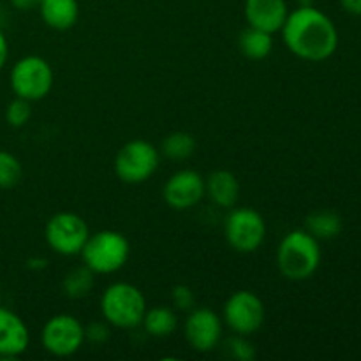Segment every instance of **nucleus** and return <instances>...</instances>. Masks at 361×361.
<instances>
[{"instance_id": "nucleus-29", "label": "nucleus", "mask_w": 361, "mask_h": 361, "mask_svg": "<svg viewBox=\"0 0 361 361\" xmlns=\"http://www.w3.org/2000/svg\"><path fill=\"white\" fill-rule=\"evenodd\" d=\"M11 4H13L16 9L28 11V9H34V7H39L41 0H11Z\"/></svg>"}, {"instance_id": "nucleus-26", "label": "nucleus", "mask_w": 361, "mask_h": 361, "mask_svg": "<svg viewBox=\"0 0 361 361\" xmlns=\"http://www.w3.org/2000/svg\"><path fill=\"white\" fill-rule=\"evenodd\" d=\"M109 324L108 323H90L85 326V341L92 344H104L109 338Z\"/></svg>"}, {"instance_id": "nucleus-24", "label": "nucleus", "mask_w": 361, "mask_h": 361, "mask_svg": "<svg viewBox=\"0 0 361 361\" xmlns=\"http://www.w3.org/2000/svg\"><path fill=\"white\" fill-rule=\"evenodd\" d=\"M228 348H229V351H231V356L235 360L250 361V360H254V356H256V353H254V345L250 344V342H247L243 335H236V337L229 338Z\"/></svg>"}, {"instance_id": "nucleus-9", "label": "nucleus", "mask_w": 361, "mask_h": 361, "mask_svg": "<svg viewBox=\"0 0 361 361\" xmlns=\"http://www.w3.org/2000/svg\"><path fill=\"white\" fill-rule=\"evenodd\" d=\"M42 348L56 358L73 356L85 344V326L71 314H56L42 326Z\"/></svg>"}, {"instance_id": "nucleus-12", "label": "nucleus", "mask_w": 361, "mask_h": 361, "mask_svg": "<svg viewBox=\"0 0 361 361\" xmlns=\"http://www.w3.org/2000/svg\"><path fill=\"white\" fill-rule=\"evenodd\" d=\"M185 341L197 353H208L219 345L222 338V321L210 309H194L185 319Z\"/></svg>"}, {"instance_id": "nucleus-6", "label": "nucleus", "mask_w": 361, "mask_h": 361, "mask_svg": "<svg viewBox=\"0 0 361 361\" xmlns=\"http://www.w3.org/2000/svg\"><path fill=\"white\" fill-rule=\"evenodd\" d=\"M161 154L145 140H133L123 145L115 157V173L123 183H143L157 171Z\"/></svg>"}, {"instance_id": "nucleus-5", "label": "nucleus", "mask_w": 361, "mask_h": 361, "mask_svg": "<svg viewBox=\"0 0 361 361\" xmlns=\"http://www.w3.org/2000/svg\"><path fill=\"white\" fill-rule=\"evenodd\" d=\"M11 88L14 95L27 101H41L53 88V69L48 60L28 55L18 60L11 71Z\"/></svg>"}, {"instance_id": "nucleus-23", "label": "nucleus", "mask_w": 361, "mask_h": 361, "mask_svg": "<svg viewBox=\"0 0 361 361\" xmlns=\"http://www.w3.org/2000/svg\"><path fill=\"white\" fill-rule=\"evenodd\" d=\"M32 116V108L30 101L27 99L16 97L14 101H11L6 108V122L11 127H23L25 123L30 120Z\"/></svg>"}, {"instance_id": "nucleus-13", "label": "nucleus", "mask_w": 361, "mask_h": 361, "mask_svg": "<svg viewBox=\"0 0 361 361\" xmlns=\"http://www.w3.org/2000/svg\"><path fill=\"white\" fill-rule=\"evenodd\" d=\"M243 14L250 27L274 35L282 30L289 11L286 0H245Z\"/></svg>"}, {"instance_id": "nucleus-30", "label": "nucleus", "mask_w": 361, "mask_h": 361, "mask_svg": "<svg viewBox=\"0 0 361 361\" xmlns=\"http://www.w3.org/2000/svg\"><path fill=\"white\" fill-rule=\"evenodd\" d=\"M0 298H2V286H0Z\"/></svg>"}, {"instance_id": "nucleus-28", "label": "nucleus", "mask_w": 361, "mask_h": 361, "mask_svg": "<svg viewBox=\"0 0 361 361\" xmlns=\"http://www.w3.org/2000/svg\"><path fill=\"white\" fill-rule=\"evenodd\" d=\"M7 55H9V44H7V39L4 35V32L0 30V71L6 66Z\"/></svg>"}, {"instance_id": "nucleus-2", "label": "nucleus", "mask_w": 361, "mask_h": 361, "mask_svg": "<svg viewBox=\"0 0 361 361\" xmlns=\"http://www.w3.org/2000/svg\"><path fill=\"white\" fill-rule=\"evenodd\" d=\"M321 264L319 240L307 229H295L282 238L277 249L279 271L289 281H307Z\"/></svg>"}, {"instance_id": "nucleus-10", "label": "nucleus", "mask_w": 361, "mask_h": 361, "mask_svg": "<svg viewBox=\"0 0 361 361\" xmlns=\"http://www.w3.org/2000/svg\"><path fill=\"white\" fill-rule=\"evenodd\" d=\"M264 316L267 310L263 300L247 289L235 291L224 303V323L236 335L249 337L256 334L263 326Z\"/></svg>"}, {"instance_id": "nucleus-16", "label": "nucleus", "mask_w": 361, "mask_h": 361, "mask_svg": "<svg viewBox=\"0 0 361 361\" xmlns=\"http://www.w3.org/2000/svg\"><path fill=\"white\" fill-rule=\"evenodd\" d=\"M39 13L53 30H69L80 18V4L78 0H41Z\"/></svg>"}, {"instance_id": "nucleus-4", "label": "nucleus", "mask_w": 361, "mask_h": 361, "mask_svg": "<svg viewBox=\"0 0 361 361\" xmlns=\"http://www.w3.org/2000/svg\"><path fill=\"white\" fill-rule=\"evenodd\" d=\"M130 254L129 240L118 231L102 229L88 236L81 257L95 275L115 274L127 263Z\"/></svg>"}, {"instance_id": "nucleus-21", "label": "nucleus", "mask_w": 361, "mask_h": 361, "mask_svg": "<svg viewBox=\"0 0 361 361\" xmlns=\"http://www.w3.org/2000/svg\"><path fill=\"white\" fill-rule=\"evenodd\" d=\"M161 150L171 161H185L196 152V140L192 134L183 133V130L171 133L162 141Z\"/></svg>"}, {"instance_id": "nucleus-7", "label": "nucleus", "mask_w": 361, "mask_h": 361, "mask_svg": "<svg viewBox=\"0 0 361 361\" xmlns=\"http://www.w3.org/2000/svg\"><path fill=\"white\" fill-rule=\"evenodd\" d=\"M226 240L236 252L250 254L261 247L267 236V222L252 208H233L224 224Z\"/></svg>"}, {"instance_id": "nucleus-20", "label": "nucleus", "mask_w": 361, "mask_h": 361, "mask_svg": "<svg viewBox=\"0 0 361 361\" xmlns=\"http://www.w3.org/2000/svg\"><path fill=\"white\" fill-rule=\"evenodd\" d=\"M95 284V274L83 264V267H76L69 271V274L63 277L62 289L66 293V296L73 300L85 298L92 293Z\"/></svg>"}, {"instance_id": "nucleus-18", "label": "nucleus", "mask_w": 361, "mask_h": 361, "mask_svg": "<svg viewBox=\"0 0 361 361\" xmlns=\"http://www.w3.org/2000/svg\"><path fill=\"white\" fill-rule=\"evenodd\" d=\"M238 48L243 56L250 60H263L274 49V37L268 32L259 30V28L247 27L240 32Z\"/></svg>"}, {"instance_id": "nucleus-15", "label": "nucleus", "mask_w": 361, "mask_h": 361, "mask_svg": "<svg viewBox=\"0 0 361 361\" xmlns=\"http://www.w3.org/2000/svg\"><path fill=\"white\" fill-rule=\"evenodd\" d=\"M208 197L221 208H233L240 197V182L228 169H217L204 180Z\"/></svg>"}, {"instance_id": "nucleus-8", "label": "nucleus", "mask_w": 361, "mask_h": 361, "mask_svg": "<svg viewBox=\"0 0 361 361\" xmlns=\"http://www.w3.org/2000/svg\"><path fill=\"white\" fill-rule=\"evenodd\" d=\"M46 243L60 256H78L83 250L90 231L83 217L73 212H60L46 224Z\"/></svg>"}, {"instance_id": "nucleus-14", "label": "nucleus", "mask_w": 361, "mask_h": 361, "mask_svg": "<svg viewBox=\"0 0 361 361\" xmlns=\"http://www.w3.org/2000/svg\"><path fill=\"white\" fill-rule=\"evenodd\" d=\"M30 344L25 321L13 310L0 307V358H18Z\"/></svg>"}, {"instance_id": "nucleus-1", "label": "nucleus", "mask_w": 361, "mask_h": 361, "mask_svg": "<svg viewBox=\"0 0 361 361\" xmlns=\"http://www.w3.org/2000/svg\"><path fill=\"white\" fill-rule=\"evenodd\" d=\"M281 32L288 49L298 59L323 62L337 51V27L314 6H300L289 13Z\"/></svg>"}, {"instance_id": "nucleus-22", "label": "nucleus", "mask_w": 361, "mask_h": 361, "mask_svg": "<svg viewBox=\"0 0 361 361\" xmlns=\"http://www.w3.org/2000/svg\"><path fill=\"white\" fill-rule=\"evenodd\" d=\"M23 168L16 155L0 150V189H13L21 182Z\"/></svg>"}, {"instance_id": "nucleus-19", "label": "nucleus", "mask_w": 361, "mask_h": 361, "mask_svg": "<svg viewBox=\"0 0 361 361\" xmlns=\"http://www.w3.org/2000/svg\"><path fill=\"white\" fill-rule=\"evenodd\" d=\"M305 229L317 240H331L341 235L342 217L337 212L317 210L305 219Z\"/></svg>"}, {"instance_id": "nucleus-11", "label": "nucleus", "mask_w": 361, "mask_h": 361, "mask_svg": "<svg viewBox=\"0 0 361 361\" xmlns=\"http://www.w3.org/2000/svg\"><path fill=\"white\" fill-rule=\"evenodd\" d=\"M207 187L204 178L194 169L173 173L162 189V197L173 210H189L203 200Z\"/></svg>"}, {"instance_id": "nucleus-27", "label": "nucleus", "mask_w": 361, "mask_h": 361, "mask_svg": "<svg viewBox=\"0 0 361 361\" xmlns=\"http://www.w3.org/2000/svg\"><path fill=\"white\" fill-rule=\"evenodd\" d=\"M341 4L345 13L361 16V0H341Z\"/></svg>"}, {"instance_id": "nucleus-3", "label": "nucleus", "mask_w": 361, "mask_h": 361, "mask_svg": "<svg viewBox=\"0 0 361 361\" xmlns=\"http://www.w3.org/2000/svg\"><path fill=\"white\" fill-rule=\"evenodd\" d=\"M147 300L136 286L129 282H115L108 286L101 296V314L109 326L133 330L141 326Z\"/></svg>"}, {"instance_id": "nucleus-17", "label": "nucleus", "mask_w": 361, "mask_h": 361, "mask_svg": "<svg viewBox=\"0 0 361 361\" xmlns=\"http://www.w3.org/2000/svg\"><path fill=\"white\" fill-rule=\"evenodd\" d=\"M141 326L145 328V331L150 337L164 338L175 334L176 326H178V317H176L175 310L169 309V307H152V309H147V312H145Z\"/></svg>"}, {"instance_id": "nucleus-25", "label": "nucleus", "mask_w": 361, "mask_h": 361, "mask_svg": "<svg viewBox=\"0 0 361 361\" xmlns=\"http://www.w3.org/2000/svg\"><path fill=\"white\" fill-rule=\"evenodd\" d=\"M171 302L175 309L178 310H192L194 303H196V296H194L192 289L189 286H175L171 291Z\"/></svg>"}]
</instances>
